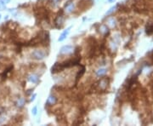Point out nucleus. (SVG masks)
<instances>
[{"mask_svg":"<svg viewBox=\"0 0 153 126\" xmlns=\"http://www.w3.org/2000/svg\"><path fill=\"white\" fill-rule=\"evenodd\" d=\"M32 56L36 60H42V59H43L45 57L46 54H45L44 51H43V50L37 49V50H34V51L32 52Z\"/></svg>","mask_w":153,"mask_h":126,"instance_id":"1","label":"nucleus"},{"mask_svg":"<svg viewBox=\"0 0 153 126\" xmlns=\"http://www.w3.org/2000/svg\"><path fill=\"white\" fill-rule=\"evenodd\" d=\"M64 69H65V67H64L62 63L56 62L52 67V68H51V73H59V72L63 71Z\"/></svg>","mask_w":153,"mask_h":126,"instance_id":"2","label":"nucleus"},{"mask_svg":"<svg viewBox=\"0 0 153 126\" xmlns=\"http://www.w3.org/2000/svg\"><path fill=\"white\" fill-rule=\"evenodd\" d=\"M72 51H73V48L71 45H65L60 49V55H67V54H70Z\"/></svg>","mask_w":153,"mask_h":126,"instance_id":"3","label":"nucleus"},{"mask_svg":"<svg viewBox=\"0 0 153 126\" xmlns=\"http://www.w3.org/2000/svg\"><path fill=\"white\" fill-rule=\"evenodd\" d=\"M98 87H99L100 89H101V90H105V89L107 88L108 86V80L106 78H102L101 80L99 82V84H97Z\"/></svg>","mask_w":153,"mask_h":126,"instance_id":"4","label":"nucleus"},{"mask_svg":"<svg viewBox=\"0 0 153 126\" xmlns=\"http://www.w3.org/2000/svg\"><path fill=\"white\" fill-rule=\"evenodd\" d=\"M57 102V98L55 96H54V95H50L48 100H47V102H46V104L48 106H53Z\"/></svg>","mask_w":153,"mask_h":126,"instance_id":"5","label":"nucleus"},{"mask_svg":"<svg viewBox=\"0 0 153 126\" xmlns=\"http://www.w3.org/2000/svg\"><path fill=\"white\" fill-rule=\"evenodd\" d=\"M74 9V3H70L68 2V3L65 4V10H67V13H71L72 12V10Z\"/></svg>","mask_w":153,"mask_h":126,"instance_id":"6","label":"nucleus"},{"mask_svg":"<svg viewBox=\"0 0 153 126\" xmlns=\"http://www.w3.org/2000/svg\"><path fill=\"white\" fill-rule=\"evenodd\" d=\"M70 28H71V27H69L67 30H65L64 32H62V33H61V35L60 36V38H59V39H58V40H59L60 42H61V41H63L64 39H65V38H67V36L68 35L69 32H70Z\"/></svg>","mask_w":153,"mask_h":126,"instance_id":"7","label":"nucleus"},{"mask_svg":"<svg viewBox=\"0 0 153 126\" xmlns=\"http://www.w3.org/2000/svg\"><path fill=\"white\" fill-rule=\"evenodd\" d=\"M84 73H85V67H82V69H81V70H79V71H78V74H76V82L78 81V79H79V78H81V77L83 76V74H84Z\"/></svg>","mask_w":153,"mask_h":126,"instance_id":"8","label":"nucleus"},{"mask_svg":"<svg viewBox=\"0 0 153 126\" xmlns=\"http://www.w3.org/2000/svg\"><path fill=\"white\" fill-rule=\"evenodd\" d=\"M106 73H107L106 69H105V68H100V69H99L96 72V75L98 77H102V76H104Z\"/></svg>","mask_w":153,"mask_h":126,"instance_id":"9","label":"nucleus"},{"mask_svg":"<svg viewBox=\"0 0 153 126\" xmlns=\"http://www.w3.org/2000/svg\"><path fill=\"white\" fill-rule=\"evenodd\" d=\"M145 29H146V30H145V32H146V34L151 35L153 33V25L152 24H149Z\"/></svg>","mask_w":153,"mask_h":126,"instance_id":"10","label":"nucleus"},{"mask_svg":"<svg viewBox=\"0 0 153 126\" xmlns=\"http://www.w3.org/2000/svg\"><path fill=\"white\" fill-rule=\"evenodd\" d=\"M28 79H29V81L32 82V83H37L38 81V77L37 76V75L32 74V75H31V76H29Z\"/></svg>","mask_w":153,"mask_h":126,"instance_id":"11","label":"nucleus"},{"mask_svg":"<svg viewBox=\"0 0 153 126\" xmlns=\"http://www.w3.org/2000/svg\"><path fill=\"white\" fill-rule=\"evenodd\" d=\"M24 103H25V100L23 98H21L18 100V102H17V107H22L24 106Z\"/></svg>","mask_w":153,"mask_h":126,"instance_id":"12","label":"nucleus"},{"mask_svg":"<svg viewBox=\"0 0 153 126\" xmlns=\"http://www.w3.org/2000/svg\"><path fill=\"white\" fill-rule=\"evenodd\" d=\"M116 7H111V8L110 9V10H109V11H107V12H106V16H107V15H110L111 13L113 12L114 10L116 9Z\"/></svg>","mask_w":153,"mask_h":126,"instance_id":"13","label":"nucleus"},{"mask_svg":"<svg viewBox=\"0 0 153 126\" xmlns=\"http://www.w3.org/2000/svg\"><path fill=\"white\" fill-rule=\"evenodd\" d=\"M10 2V0H0V3H3V4H6V3H9Z\"/></svg>","mask_w":153,"mask_h":126,"instance_id":"14","label":"nucleus"},{"mask_svg":"<svg viewBox=\"0 0 153 126\" xmlns=\"http://www.w3.org/2000/svg\"><path fill=\"white\" fill-rule=\"evenodd\" d=\"M32 114H33V115L37 114V107H33V109H32Z\"/></svg>","mask_w":153,"mask_h":126,"instance_id":"15","label":"nucleus"},{"mask_svg":"<svg viewBox=\"0 0 153 126\" xmlns=\"http://www.w3.org/2000/svg\"><path fill=\"white\" fill-rule=\"evenodd\" d=\"M114 1H115V0H108L109 3H112V2H114Z\"/></svg>","mask_w":153,"mask_h":126,"instance_id":"16","label":"nucleus"},{"mask_svg":"<svg viewBox=\"0 0 153 126\" xmlns=\"http://www.w3.org/2000/svg\"><path fill=\"white\" fill-rule=\"evenodd\" d=\"M0 19H1V15H0Z\"/></svg>","mask_w":153,"mask_h":126,"instance_id":"17","label":"nucleus"}]
</instances>
